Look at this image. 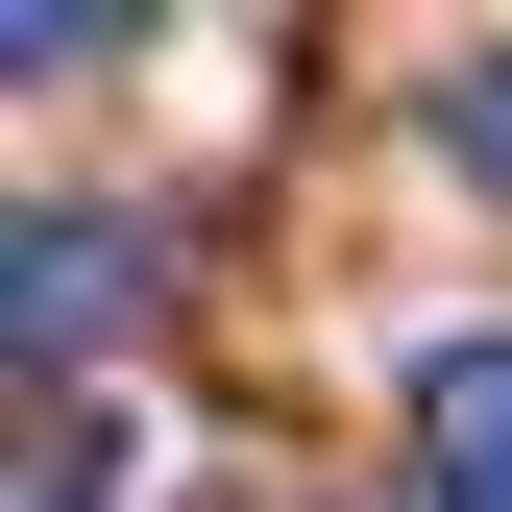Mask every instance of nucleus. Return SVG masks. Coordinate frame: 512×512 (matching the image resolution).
Returning <instances> with one entry per match:
<instances>
[{
	"label": "nucleus",
	"instance_id": "7ed1b4c3",
	"mask_svg": "<svg viewBox=\"0 0 512 512\" xmlns=\"http://www.w3.org/2000/svg\"><path fill=\"white\" fill-rule=\"evenodd\" d=\"M0 512H122V415H25V488Z\"/></svg>",
	"mask_w": 512,
	"mask_h": 512
},
{
	"label": "nucleus",
	"instance_id": "f257e3e1",
	"mask_svg": "<svg viewBox=\"0 0 512 512\" xmlns=\"http://www.w3.org/2000/svg\"><path fill=\"white\" fill-rule=\"evenodd\" d=\"M122 293H147V244H122V220H74V196L0 244V342H25V391H49V415H74V342H98Z\"/></svg>",
	"mask_w": 512,
	"mask_h": 512
},
{
	"label": "nucleus",
	"instance_id": "20e7f679",
	"mask_svg": "<svg viewBox=\"0 0 512 512\" xmlns=\"http://www.w3.org/2000/svg\"><path fill=\"white\" fill-rule=\"evenodd\" d=\"M439 147H464V196H512V49H464V74H439Z\"/></svg>",
	"mask_w": 512,
	"mask_h": 512
},
{
	"label": "nucleus",
	"instance_id": "f03ea898",
	"mask_svg": "<svg viewBox=\"0 0 512 512\" xmlns=\"http://www.w3.org/2000/svg\"><path fill=\"white\" fill-rule=\"evenodd\" d=\"M415 512H512V317L415 366Z\"/></svg>",
	"mask_w": 512,
	"mask_h": 512
}]
</instances>
